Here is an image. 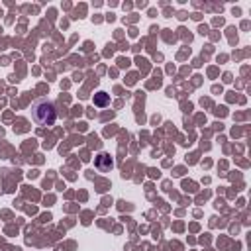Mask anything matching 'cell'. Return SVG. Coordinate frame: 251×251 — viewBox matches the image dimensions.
Returning <instances> with one entry per match:
<instances>
[{
    "instance_id": "obj_2",
    "label": "cell",
    "mask_w": 251,
    "mask_h": 251,
    "mask_svg": "<svg viewBox=\"0 0 251 251\" xmlns=\"http://www.w3.org/2000/svg\"><path fill=\"white\" fill-rule=\"evenodd\" d=\"M94 167L100 171V173H108V171H112L114 169V159L108 155V153H98V157L94 159Z\"/></svg>"
},
{
    "instance_id": "obj_1",
    "label": "cell",
    "mask_w": 251,
    "mask_h": 251,
    "mask_svg": "<svg viewBox=\"0 0 251 251\" xmlns=\"http://www.w3.org/2000/svg\"><path fill=\"white\" fill-rule=\"evenodd\" d=\"M31 118L37 126H53L55 120H57V110H55V104L51 100H35L33 106H31Z\"/></svg>"
},
{
    "instance_id": "obj_3",
    "label": "cell",
    "mask_w": 251,
    "mask_h": 251,
    "mask_svg": "<svg viewBox=\"0 0 251 251\" xmlns=\"http://www.w3.org/2000/svg\"><path fill=\"white\" fill-rule=\"evenodd\" d=\"M92 100H94V106L104 108V106H108V104H110V94H106V92H102V90H100V92H96V94H94V98H92Z\"/></svg>"
}]
</instances>
